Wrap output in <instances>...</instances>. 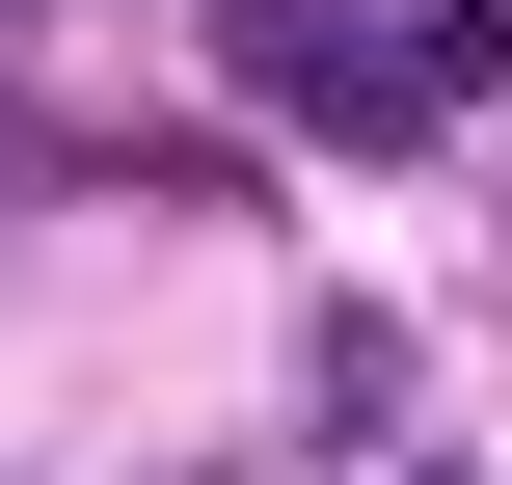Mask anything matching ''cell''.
<instances>
[{
  "label": "cell",
  "instance_id": "cell-1",
  "mask_svg": "<svg viewBox=\"0 0 512 485\" xmlns=\"http://www.w3.org/2000/svg\"><path fill=\"white\" fill-rule=\"evenodd\" d=\"M216 54H243V108H270V135L405 162L459 81H512V0H216Z\"/></svg>",
  "mask_w": 512,
  "mask_h": 485
}]
</instances>
